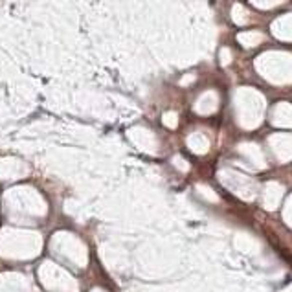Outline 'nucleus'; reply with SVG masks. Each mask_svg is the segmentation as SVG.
<instances>
[]
</instances>
